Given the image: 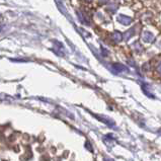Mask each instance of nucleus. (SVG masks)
<instances>
[{
    "label": "nucleus",
    "mask_w": 161,
    "mask_h": 161,
    "mask_svg": "<svg viewBox=\"0 0 161 161\" xmlns=\"http://www.w3.org/2000/svg\"><path fill=\"white\" fill-rule=\"evenodd\" d=\"M92 116L94 117V118L97 119L99 122H102V123L105 124V125H107L109 127L114 128V126H116V123H114V121H112V119H110V118H109V117H105V116H103V114H93Z\"/></svg>",
    "instance_id": "obj_1"
},
{
    "label": "nucleus",
    "mask_w": 161,
    "mask_h": 161,
    "mask_svg": "<svg viewBox=\"0 0 161 161\" xmlns=\"http://www.w3.org/2000/svg\"><path fill=\"white\" fill-rule=\"evenodd\" d=\"M112 68H114V71L116 73H125V72H128V68L126 67L125 65H123V64H114V66H112Z\"/></svg>",
    "instance_id": "obj_2"
},
{
    "label": "nucleus",
    "mask_w": 161,
    "mask_h": 161,
    "mask_svg": "<svg viewBox=\"0 0 161 161\" xmlns=\"http://www.w3.org/2000/svg\"><path fill=\"white\" fill-rule=\"evenodd\" d=\"M119 19L122 20L124 24H129L131 22V18L126 17V16H121V17H119Z\"/></svg>",
    "instance_id": "obj_3"
},
{
    "label": "nucleus",
    "mask_w": 161,
    "mask_h": 161,
    "mask_svg": "<svg viewBox=\"0 0 161 161\" xmlns=\"http://www.w3.org/2000/svg\"><path fill=\"white\" fill-rule=\"evenodd\" d=\"M157 71L159 73H161V63L159 64V65H158V67H157Z\"/></svg>",
    "instance_id": "obj_4"
},
{
    "label": "nucleus",
    "mask_w": 161,
    "mask_h": 161,
    "mask_svg": "<svg viewBox=\"0 0 161 161\" xmlns=\"http://www.w3.org/2000/svg\"><path fill=\"white\" fill-rule=\"evenodd\" d=\"M104 160H105V161H114V159H112V158H105Z\"/></svg>",
    "instance_id": "obj_5"
}]
</instances>
